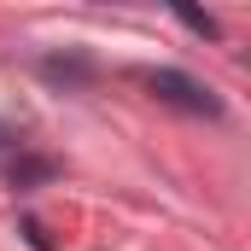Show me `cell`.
<instances>
[{"label": "cell", "instance_id": "3", "mask_svg": "<svg viewBox=\"0 0 251 251\" xmlns=\"http://www.w3.org/2000/svg\"><path fill=\"white\" fill-rule=\"evenodd\" d=\"M53 164L47 158H29V164H12V187H29V181H47Z\"/></svg>", "mask_w": 251, "mask_h": 251}, {"label": "cell", "instance_id": "2", "mask_svg": "<svg viewBox=\"0 0 251 251\" xmlns=\"http://www.w3.org/2000/svg\"><path fill=\"white\" fill-rule=\"evenodd\" d=\"M170 6L181 12V24H187V29H199L204 41H216V35H222V29H216V18H210V12H204L199 0H170Z\"/></svg>", "mask_w": 251, "mask_h": 251}, {"label": "cell", "instance_id": "1", "mask_svg": "<svg viewBox=\"0 0 251 251\" xmlns=\"http://www.w3.org/2000/svg\"><path fill=\"white\" fill-rule=\"evenodd\" d=\"M158 100H170V105H181V111H193V117H216L222 105H216V94L204 88V82H193V76H181V70H146L140 76Z\"/></svg>", "mask_w": 251, "mask_h": 251}]
</instances>
